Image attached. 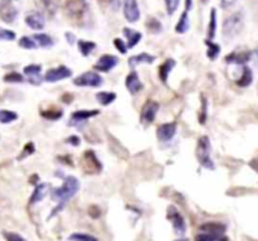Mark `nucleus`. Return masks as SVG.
<instances>
[{"instance_id": "e433bc0d", "label": "nucleus", "mask_w": 258, "mask_h": 241, "mask_svg": "<svg viewBox=\"0 0 258 241\" xmlns=\"http://www.w3.org/2000/svg\"><path fill=\"white\" fill-rule=\"evenodd\" d=\"M4 80L8 83H22L24 80L22 74L17 73V72H11V73L6 74L5 77H4Z\"/></svg>"}, {"instance_id": "0eeeda50", "label": "nucleus", "mask_w": 258, "mask_h": 241, "mask_svg": "<svg viewBox=\"0 0 258 241\" xmlns=\"http://www.w3.org/2000/svg\"><path fill=\"white\" fill-rule=\"evenodd\" d=\"M82 168L85 170V172L87 173H97L102 170V164L100 162L99 157L96 156L92 150L86 151L82 156Z\"/></svg>"}, {"instance_id": "f8f14e48", "label": "nucleus", "mask_w": 258, "mask_h": 241, "mask_svg": "<svg viewBox=\"0 0 258 241\" xmlns=\"http://www.w3.org/2000/svg\"><path fill=\"white\" fill-rule=\"evenodd\" d=\"M100 113L99 110H80L76 111L71 115V120H69V126H78V124L85 123L86 120L90 118L95 117Z\"/></svg>"}, {"instance_id": "8fccbe9b", "label": "nucleus", "mask_w": 258, "mask_h": 241, "mask_svg": "<svg viewBox=\"0 0 258 241\" xmlns=\"http://www.w3.org/2000/svg\"><path fill=\"white\" fill-rule=\"evenodd\" d=\"M175 241H189V240H187V239H179V240H175Z\"/></svg>"}, {"instance_id": "9d476101", "label": "nucleus", "mask_w": 258, "mask_h": 241, "mask_svg": "<svg viewBox=\"0 0 258 241\" xmlns=\"http://www.w3.org/2000/svg\"><path fill=\"white\" fill-rule=\"evenodd\" d=\"M18 10L13 5L11 0H1L0 1V18L5 23H13L17 19Z\"/></svg>"}, {"instance_id": "c85d7f7f", "label": "nucleus", "mask_w": 258, "mask_h": 241, "mask_svg": "<svg viewBox=\"0 0 258 241\" xmlns=\"http://www.w3.org/2000/svg\"><path fill=\"white\" fill-rule=\"evenodd\" d=\"M215 30H217V11H215V9H211L210 20H209L208 25V40H211L214 38Z\"/></svg>"}, {"instance_id": "f704fd0d", "label": "nucleus", "mask_w": 258, "mask_h": 241, "mask_svg": "<svg viewBox=\"0 0 258 241\" xmlns=\"http://www.w3.org/2000/svg\"><path fill=\"white\" fill-rule=\"evenodd\" d=\"M69 241H99V239L92 235L82 233H74L68 238Z\"/></svg>"}, {"instance_id": "20e7f679", "label": "nucleus", "mask_w": 258, "mask_h": 241, "mask_svg": "<svg viewBox=\"0 0 258 241\" xmlns=\"http://www.w3.org/2000/svg\"><path fill=\"white\" fill-rule=\"evenodd\" d=\"M243 25V17L241 13H236L225 19L223 23V36L225 38H233L241 32Z\"/></svg>"}, {"instance_id": "de8ad7c7", "label": "nucleus", "mask_w": 258, "mask_h": 241, "mask_svg": "<svg viewBox=\"0 0 258 241\" xmlns=\"http://www.w3.org/2000/svg\"><path fill=\"white\" fill-rule=\"evenodd\" d=\"M66 38L69 39V44H73L74 40H76L74 36H73V34H71V33H66Z\"/></svg>"}, {"instance_id": "c756f323", "label": "nucleus", "mask_w": 258, "mask_h": 241, "mask_svg": "<svg viewBox=\"0 0 258 241\" xmlns=\"http://www.w3.org/2000/svg\"><path fill=\"white\" fill-rule=\"evenodd\" d=\"M195 241H228V238L225 235H214V234L201 233L195 238Z\"/></svg>"}, {"instance_id": "dca6fc26", "label": "nucleus", "mask_w": 258, "mask_h": 241, "mask_svg": "<svg viewBox=\"0 0 258 241\" xmlns=\"http://www.w3.org/2000/svg\"><path fill=\"white\" fill-rule=\"evenodd\" d=\"M192 3L193 0H185V9H184V13L181 14L180 19H179L178 24H176L175 30L176 33L179 34H184L187 33V30L189 29V15L188 13L190 11V8H192Z\"/></svg>"}, {"instance_id": "72a5a7b5", "label": "nucleus", "mask_w": 258, "mask_h": 241, "mask_svg": "<svg viewBox=\"0 0 258 241\" xmlns=\"http://www.w3.org/2000/svg\"><path fill=\"white\" fill-rule=\"evenodd\" d=\"M42 117L46 118L48 120H59L62 116H63V111L62 110H47V111H42L41 112Z\"/></svg>"}, {"instance_id": "a19ab883", "label": "nucleus", "mask_w": 258, "mask_h": 241, "mask_svg": "<svg viewBox=\"0 0 258 241\" xmlns=\"http://www.w3.org/2000/svg\"><path fill=\"white\" fill-rule=\"evenodd\" d=\"M4 238H5L6 241H27L23 236H20L19 234L15 233H10V231H4L3 233Z\"/></svg>"}, {"instance_id": "412c9836", "label": "nucleus", "mask_w": 258, "mask_h": 241, "mask_svg": "<svg viewBox=\"0 0 258 241\" xmlns=\"http://www.w3.org/2000/svg\"><path fill=\"white\" fill-rule=\"evenodd\" d=\"M251 58L250 52H233L231 54H228L225 57V62L227 63H236V64H245L246 62H248Z\"/></svg>"}, {"instance_id": "1a4fd4ad", "label": "nucleus", "mask_w": 258, "mask_h": 241, "mask_svg": "<svg viewBox=\"0 0 258 241\" xmlns=\"http://www.w3.org/2000/svg\"><path fill=\"white\" fill-rule=\"evenodd\" d=\"M72 77V71L68 67L59 66L57 68H52L47 71V73L44 74V80L50 83L59 82V80H67V78Z\"/></svg>"}, {"instance_id": "f257e3e1", "label": "nucleus", "mask_w": 258, "mask_h": 241, "mask_svg": "<svg viewBox=\"0 0 258 241\" xmlns=\"http://www.w3.org/2000/svg\"><path fill=\"white\" fill-rule=\"evenodd\" d=\"M78 190H80V181H78V178H76L74 176H67L64 178L62 186L53 189L51 191V198H52L53 201L58 203L57 207L53 210L52 216L64 207V205L73 198L74 195L77 194Z\"/></svg>"}, {"instance_id": "aec40b11", "label": "nucleus", "mask_w": 258, "mask_h": 241, "mask_svg": "<svg viewBox=\"0 0 258 241\" xmlns=\"http://www.w3.org/2000/svg\"><path fill=\"white\" fill-rule=\"evenodd\" d=\"M48 189H50V185L47 184H38L34 189L33 194L30 196V205H34V203H38L43 200L48 194Z\"/></svg>"}, {"instance_id": "79ce46f5", "label": "nucleus", "mask_w": 258, "mask_h": 241, "mask_svg": "<svg viewBox=\"0 0 258 241\" xmlns=\"http://www.w3.org/2000/svg\"><path fill=\"white\" fill-rule=\"evenodd\" d=\"M15 33L8 29H0V40H14Z\"/></svg>"}, {"instance_id": "f3484780", "label": "nucleus", "mask_w": 258, "mask_h": 241, "mask_svg": "<svg viewBox=\"0 0 258 241\" xmlns=\"http://www.w3.org/2000/svg\"><path fill=\"white\" fill-rule=\"evenodd\" d=\"M125 85H126L127 90H129L131 94L139 93V92H141V89H143V83H141L140 77H139V74L135 71H132L131 73L127 76L126 80H125Z\"/></svg>"}, {"instance_id": "7ed1b4c3", "label": "nucleus", "mask_w": 258, "mask_h": 241, "mask_svg": "<svg viewBox=\"0 0 258 241\" xmlns=\"http://www.w3.org/2000/svg\"><path fill=\"white\" fill-rule=\"evenodd\" d=\"M58 4L68 13L69 17L76 19H81L88 9L86 0H58Z\"/></svg>"}, {"instance_id": "393cba45", "label": "nucleus", "mask_w": 258, "mask_h": 241, "mask_svg": "<svg viewBox=\"0 0 258 241\" xmlns=\"http://www.w3.org/2000/svg\"><path fill=\"white\" fill-rule=\"evenodd\" d=\"M252 80H253L252 71H251L248 67H245L243 71H242V76L237 80V84H238L239 87L245 88V87H248V85L252 83Z\"/></svg>"}, {"instance_id": "b1692460", "label": "nucleus", "mask_w": 258, "mask_h": 241, "mask_svg": "<svg viewBox=\"0 0 258 241\" xmlns=\"http://www.w3.org/2000/svg\"><path fill=\"white\" fill-rule=\"evenodd\" d=\"M124 36L127 38V48H134L141 40L143 34L130 28H124Z\"/></svg>"}, {"instance_id": "09e8293b", "label": "nucleus", "mask_w": 258, "mask_h": 241, "mask_svg": "<svg viewBox=\"0 0 258 241\" xmlns=\"http://www.w3.org/2000/svg\"><path fill=\"white\" fill-rule=\"evenodd\" d=\"M251 167H253L258 172V159L253 160V161L251 162Z\"/></svg>"}, {"instance_id": "5701e85b", "label": "nucleus", "mask_w": 258, "mask_h": 241, "mask_svg": "<svg viewBox=\"0 0 258 241\" xmlns=\"http://www.w3.org/2000/svg\"><path fill=\"white\" fill-rule=\"evenodd\" d=\"M174 67H175V60L174 59H166L164 63L159 67V77L162 83H166L169 74L173 71Z\"/></svg>"}, {"instance_id": "603ef678", "label": "nucleus", "mask_w": 258, "mask_h": 241, "mask_svg": "<svg viewBox=\"0 0 258 241\" xmlns=\"http://www.w3.org/2000/svg\"><path fill=\"white\" fill-rule=\"evenodd\" d=\"M202 1H203V3H206V1H208V0H202Z\"/></svg>"}, {"instance_id": "ddd939ff", "label": "nucleus", "mask_w": 258, "mask_h": 241, "mask_svg": "<svg viewBox=\"0 0 258 241\" xmlns=\"http://www.w3.org/2000/svg\"><path fill=\"white\" fill-rule=\"evenodd\" d=\"M118 64V58L112 54H103L96 63L94 68L99 72H110Z\"/></svg>"}, {"instance_id": "4be33fe9", "label": "nucleus", "mask_w": 258, "mask_h": 241, "mask_svg": "<svg viewBox=\"0 0 258 241\" xmlns=\"http://www.w3.org/2000/svg\"><path fill=\"white\" fill-rule=\"evenodd\" d=\"M155 57L151 54H148V53H141V54L138 55H132L131 58L129 59V64L130 67L135 68L139 64H151L154 63Z\"/></svg>"}, {"instance_id": "6e6552de", "label": "nucleus", "mask_w": 258, "mask_h": 241, "mask_svg": "<svg viewBox=\"0 0 258 241\" xmlns=\"http://www.w3.org/2000/svg\"><path fill=\"white\" fill-rule=\"evenodd\" d=\"M159 103L155 101H148L145 104H144L143 110H141V115H140V120L141 123L144 126H149L155 120V117H156L157 112H159Z\"/></svg>"}, {"instance_id": "ea45409f", "label": "nucleus", "mask_w": 258, "mask_h": 241, "mask_svg": "<svg viewBox=\"0 0 258 241\" xmlns=\"http://www.w3.org/2000/svg\"><path fill=\"white\" fill-rule=\"evenodd\" d=\"M164 1L165 6H166V11L171 15V14L175 13V10L178 9L179 1H180V0H164Z\"/></svg>"}, {"instance_id": "f03ea898", "label": "nucleus", "mask_w": 258, "mask_h": 241, "mask_svg": "<svg viewBox=\"0 0 258 241\" xmlns=\"http://www.w3.org/2000/svg\"><path fill=\"white\" fill-rule=\"evenodd\" d=\"M210 140L208 136H202L198 138V143H197V157H198V162L206 170H214V162L210 157Z\"/></svg>"}, {"instance_id": "a18cd8bd", "label": "nucleus", "mask_w": 258, "mask_h": 241, "mask_svg": "<svg viewBox=\"0 0 258 241\" xmlns=\"http://www.w3.org/2000/svg\"><path fill=\"white\" fill-rule=\"evenodd\" d=\"M124 3V0H110V6L113 11H117Z\"/></svg>"}, {"instance_id": "2eb2a0df", "label": "nucleus", "mask_w": 258, "mask_h": 241, "mask_svg": "<svg viewBox=\"0 0 258 241\" xmlns=\"http://www.w3.org/2000/svg\"><path fill=\"white\" fill-rule=\"evenodd\" d=\"M24 74L25 77L28 78L32 84L39 85L43 82V78H42V66L41 64H29V66L24 67Z\"/></svg>"}, {"instance_id": "c03bdc74", "label": "nucleus", "mask_w": 258, "mask_h": 241, "mask_svg": "<svg viewBox=\"0 0 258 241\" xmlns=\"http://www.w3.org/2000/svg\"><path fill=\"white\" fill-rule=\"evenodd\" d=\"M206 108H208V103H206V99L203 98V101H202V116L199 117L202 124L206 123Z\"/></svg>"}, {"instance_id": "4468645a", "label": "nucleus", "mask_w": 258, "mask_h": 241, "mask_svg": "<svg viewBox=\"0 0 258 241\" xmlns=\"http://www.w3.org/2000/svg\"><path fill=\"white\" fill-rule=\"evenodd\" d=\"M124 15L130 23L138 22L140 18L138 0H124Z\"/></svg>"}, {"instance_id": "4c0bfd02", "label": "nucleus", "mask_w": 258, "mask_h": 241, "mask_svg": "<svg viewBox=\"0 0 258 241\" xmlns=\"http://www.w3.org/2000/svg\"><path fill=\"white\" fill-rule=\"evenodd\" d=\"M146 25H148V28L153 32V33H159V32H161L162 29L161 23H160L157 19H154V18L149 19L148 23H146Z\"/></svg>"}, {"instance_id": "6ab92c4d", "label": "nucleus", "mask_w": 258, "mask_h": 241, "mask_svg": "<svg viewBox=\"0 0 258 241\" xmlns=\"http://www.w3.org/2000/svg\"><path fill=\"white\" fill-rule=\"evenodd\" d=\"M225 230H227L225 225L220 222H206L201 226L202 233L214 234V235H224Z\"/></svg>"}, {"instance_id": "473e14b6", "label": "nucleus", "mask_w": 258, "mask_h": 241, "mask_svg": "<svg viewBox=\"0 0 258 241\" xmlns=\"http://www.w3.org/2000/svg\"><path fill=\"white\" fill-rule=\"evenodd\" d=\"M36 4L50 14H54L55 9H57L54 0H36Z\"/></svg>"}, {"instance_id": "39448f33", "label": "nucleus", "mask_w": 258, "mask_h": 241, "mask_svg": "<svg viewBox=\"0 0 258 241\" xmlns=\"http://www.w3.org/2000/svg\"><path fill=\"white\" fill-rule=\"evenodd\" d=\"M166 217L173 225V229L176 235H184L185 231H187V222H185V219L175 206H169L168 211H166Z\"/></svg>"}, {"instance_id": "2f4dec72", "label": "nucleus", "mask_w": 258, "mask_h": 241, "mask_svg": "<svg viewBox=\"0 0 258 241\" xmlns=\"http://www.w3.org/2000/svg\"><path fill=\"white\" fill-rule=\"evenodd\" d=\"M206 47H208V52H206V57L209 58L210 60H215L217 57L219 55L220 53V47L218 44L213 43L211 40H206Z\"/></svg>"}, {"instance_id": "cd10ccee", "label": "nucleus", "mask_w": 258, "mask_h": 241, "mask_svg": "<svg viewBox=\"0 0 258 241\" xmlns=\"http://www.w3.org/2000/svg\"><path fill=\"white\" fill-rule=\"evenodd\" d=\"M96 99L102 106H108L113 101H116V94L113 92H99L96 94Z\"/></svg>"}, {"instance_id": "37998d69", "label": "nucleus", "mask_w": 258, "mask_h": 241, "mask_svg": "<svg viewBox=\"0 0 258 241\" xmlns=\"http://www.w3.org/2000/svg\"><path fill=\"white\" fill-rule=\"evenodd\" d=\"M113 44H115V47L117 48L118 50H120L121 54H126L127 52V45L124 43V40L120 38H116L115 40H113Z\"/></svg>"}, {"instance_id": "a211bd4d", "label": "nucleus", "mask_w": 258, "mask_h": 241, "mask_svg": "<svg viewBox=\"0 0 258 241\" xmlns=\"http://www.w3.org/2000/svg\"><path fill=\"white\" fill-rule=\"evenodd\" d=\"M25 23H27L28 27L32 28V29L41 30L43 29L44 25H46V19H44L43 14L42 13H32L25 18Z\"/></svg>"}, {"instance_id": "bb28decb", "label": "nucleus", "mask_w": 258, "mask_h": 241, "mask_svg": "<svg viewBox=\"0 0 258 241\" xmlns=\"http://www.w3.org/2000/svg\"><path fill=\"white\" fill-rule=\"evenodd\" d=\"M78 49H80L81 54L83 57H88L91 53L94 52L95 48H96V43L90 40H78Z\"/></svg>"}, {"instance_id": "49530a36", "label": "nucleus", "mask_w": 258, "mask_h": 241, "mask_svg": "<svg viewBox=\"0 0 258 241\" xmlns=\"http://www.w3.org/2000/svg\"><path fill=\"white\" fill-rule=\"evenodd\" d=\"M67 143L74 146V147H77V146H80L81 140H80V137H78V136H71V137L67 138Z\"/></svg>"}, {"instance_id": "7c9ffc66", "label": "nucleus", "mask_w": 258, "mask_h": 241, "mask_svg": "<svg viewBox=\"0 0 258 241\" xmlns=\"http://www.w3.org/2000/svg\"><path fill=\"white\" fill-rule=\"evenodd\" d=\"M18 120V115L13 111L9 110H0V123L8 124Z\"/></svg>"}, {"instance_id": "423d86ee", "label": "nucleus", "mask_w": 258, "mask_h": 241, "mask_svg": "<svg viewBox=\"0 0 258 241\" xmlns=\"http://www.w3.org/2000/svg\"><path fill=\"white\" fill-rule=\"evenodd\" d=\"M102 83H103V80L96 72H86L73 80V84L78 85V87L99 88L101 87Z\"/></svg>"}, {"instance_id": "3c124183", "label": "nucleus", "mask_w": 258, "mask_h": 241, "mask_svg": "<svg viewBox=\"0 0 258 241\" xmlns=\"http://www.w3.org/2000/svg\"><path fill=\"white\" fill-rule=\"evenodd\" d=\"M256 57H257V60H258V49H256Z\"/></svg>"}, {"instance_id": "c9c22d12", "label": "nucleus", "mask_w": 258, "mask_h": 241, "mask_svg": "<svg viewBox=\"0 0 258 241\" xmlns=\"http://www.w3.org/2000/svg\"><path fill=\"white\" fill-rule=\"evenodd\" d=\"M19 45L23 48V49H36L38 48L37 43L34 41L33 38H30V37H22L19 40Z\"/></svg>"}, {"instance_id": "58836bf2", "label": "nucleus", "mask_w": 258, "mask_h": 241, "mask_svg": "<svg viewBox=\"0 0 258 241\" xmlns=\"http://www.w3.org/2000/svg\"><path fill=\"white\" fill-rule=\"evenodd\" d=\"M34 151H36V147H34V143L33 142H28L27 145L24 146V148H23V152L22 155H20L19 157H18V160H24L27 159L28 156H30V155L34 154Z\"/></svg>"}, {"instance_id": "a878e982", "label": "nucleus", "mask_w": 258, "mask_h": 241, "mask_svg": "<svg viewBox=\"0 0 258 241\" xmlns=\"http://www.w3.org/2000/svg\"><path fill=\"white\" fill-rule=\"evenodd\" d=\"M34 41L37 43V45L42 48H51L54 44L53 39L51 38L48 34H44V33H38V34H34L33 36Z\"/></svg>"}, {"instance_id": "9b49d317", "label": "nucleus", "mask_w": 258, "mask_h": 241, "mask_svg": "<svg viewBox=\"0 0 258 241\" xmlns=\"http://www.w3.org/2000/svg\"><path fill=\"white\" fill-rule=\"evenodd\" d=\"M176 133V123L175 122H169V123H162L157 127L156 136L160 142H169L174 138Z\"/></svg>"}]
</instances>
